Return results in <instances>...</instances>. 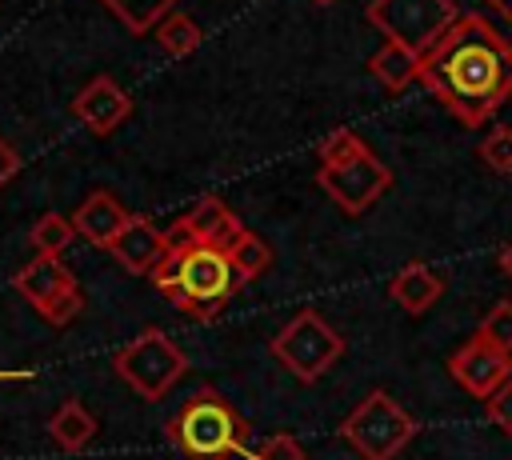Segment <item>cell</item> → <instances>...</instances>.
Here are the masks:
<instances>
[{"instance_id": "obj_4", "label": "cell", "mask_w": 512, "mask_h": 460, "mask_svg": "<svg viewBox=\"0 0 512 460\" xmlns=\"http://www.w3.org/2000/svg\"><path fill=\"white\" fill-rule=\"evenodd\" d=\"M164 432L188 460H228L232 452H244L248 420H240V412L216 388H200Z\"/></svg>"}, {"instance_id": "obj_18", "label": "cell", "mask_w": 512, "mask_h": 460, "mask_svg": "<svg viewBox=\"0 0 512 460\" xmlns=\"http://www.w3.org/2000/svg\"><path fill=\"white\" fill-rule=\"evenodd\" d=\"M132 36H144V32H152L168 12H176L180 8V0H100Z\"/></svg>"}, {"instance_id": "obj_28", "label": "cell", "mask_w": 512, "mask_h": 460, "mask_svg": "<svg viewBox=\"0 0 512 460\" xmlns=\"http://www.w3.org/2000/svg\"><path fill=\"white\" fill-rule=\"evenodd\" d=\"M500 268H504V272H508V280H512V240L500 248Z\"/></svg>"}, {"instance_id": "obj_14", "label": "cell", "mask_w": 512, "mask_h": 460, "mask_svg": "<svg viewBox=\"0 0 512 460\" xmlns=\"http://www.w3.org/2000/svg\"><path fill=\"white\" fill-rule=\"evenodd\" d=\"M132 220V212L108 192V188H92L80 208L72 212V224H76V236H84L88 244L96 248H112V240L124 232V224Z\"/></svg>"}, {"instance_id": "obj_29", "label": "cell", "mask_w": 512, "mask_h": 460, "mask_svg": "<svg viewBox=\"0 0 512 460\" xmlns=\"http://www.w3.org/2000/svg\"><path fill=\"white\" fill-rule=\"evenodd\" d=\"M312 4H320V8H328V4H336V0H312Z\"/></svg>"}, {"instance_id": "obj_17", "label": "cell", "mask_w": 512, "mask_h": 460, "mask_svg": "<svg viewBox=\"0 0 512 460\" xmlns=\"http://www.w3.org/2000/svg\"><path fill=\"white\" fill-rule=\"evenodd\" d=\"M96 416L72 396V400H64L56 412H52V420H48V436H52V444L56 448H64V452H80L92 436H96Z\"/></svg>"}, {"instance_id": "obj_27", "label": "cell", "mask_w": 512, "mask_h": 460, "mask_svg": "<svg viewBox=\"0 0 512 460\" xmlns=\"http://www.w3.org/2000/svg\"><path fill=\"white\" fill-rule=\"evenodd\" d=\"M484 4H488L500 20H508V24H512V0H484Z\"/></svg>"}, {"instance_id": "obj_20", "label": "cell", "mask_w": 512, "mask_h": 460, "mask_svg": "<svg viewBox=\"0 0 512 460\" xmlns=\"http://www.w3.org/2000/svg\"><path fill=\"white\" fill-rule=\"evenodd\" d=\"M32 248L40 252V256H60L72 240H76V224L68 220V216H60V212H48V216H40L36 224H32Z\"/></svg>"}, {"instance_id": "obj_7", "label": "cell", "mask_w": 512, "mask_h": 460, "mask_svg": "<svg viewBox=\"0 0 512 460\" xmlns=\"http://www.w3.org/2000/svg\"><path fill=\"white\" fill-rule=\"evenodd\" d=\"M348 352L344 336L312 308L296 312L276 336H272V356L304 384H316L340 356Z\"/></svg>"}, {"instance_id": "obj_11", "label": "cell", "mask_w": 512, "mask_h": 460, "mask_svg": "<svg viewBox=\"0 0 512 460\" xmlns=\"http://www.w3.org/2000/svg\"><path fill=\"white\" fill-rule=\"evenodd\" d=\"M76 120L92 132V136H112L128 116H132V96L112 80V76H92L76 100H72Z\"/></svg>"}, {"instance_id": "obj_25", "label": "cell", "mask_w": 512, "mask_h": 460, "mask_svg": "<svg viewBox=\"0 0 512 460\" xmlns=\"http://www.w3.org/2000/svg\"><path fill=\"white\" fill-rule=\"evenodd\" d=\"M484 412H488V424H496L504 436H512V380H504V384L484 400Z\"/></svg>"}, {"instance_id": "obj_8", "label": "cell", "mask_w": 512, "mask_h": 460, "mask_svg": "<svg viewBox=\"0 0 512 460\" xmlns=\"http://www.w3.org/2000/svg\"><path fill=\"white\" fill-rule=\"evenodd\" d=\"M456 20L460 8L452 0H368V24L412 52H428Z\"/></svg>"}, {"instance_id": "obj_10", "label": "cell", "mask_w": 512, "mask_h": 460, "mask_svg": "<svg viewBox=\"0 0 512 460\" xmlns=\"http://www.w3.org/2000/svg\"><path fill=\"white\" fill-rule=\"evenodd\" d=\"M448 372L464 392H472L476 400H488L504 380H512V352H504L492 340H484L480 332H472L448 356Z\"/></svg>"}, {"instance_id": "obj_1", "label": "cell", "mask_w": 512, "mask_h": 460, "mask_svg": "<svg viewBox=\"0 0 512 460\" xmlns=\"http://www.w3.org/2000/svg\"><path fill=\"white\" fill-rule=\"evenodd\" d=\"M420 84L464 128H480L512 100V40L488 16L460 12V20L420 52Z\"/></svg>"}, {"instance_id": "obj_19", "label": "cell", "mask_w": 512, "mask_h": 460, "mask_svg": "<svg viewBox=\"0 0 512 460\" xmlns=\"http://www.w3.org/2000/svg\"><path fill=\"white\" fill-rule=\"evenodd\" d=\"M152 32H156L160 48H164L168 56H176V60L192 56V52L200 48V40H204V36H200V24H196L188 12H180V8H176V12H168Z\"/></svg>"}, {"instance_id": "obj_23", "label": "cell", "mask_w": 512, "mask_h": 460, "mask_svg": "<svg viewBox=\"0 0 512 460\" xmlns=\"http://www.w3.org/2000/svg\"><path fill=\"white\" fill-rule=\"evenodd\" d=\"M484 340H492L496 348H504V352H512V300H500V304H492L488 312H484V320H480V328H476Z\"/></svg>"}, {"instance_id": "obj_3", "label": "cell", "mask_w": 512, "mask_h": 460, "mask_svg": "<svg viewBox=\"0 0 512 460\" xmlns=\"http://www.w3.org/2000/svg\"><path fill=\"white\" fill-rule=\"evenodd\" d=\"M316 184L324 188V196H328L340 212L360 216V212H368V208L392 188V168H388L352 128H336V132L324 136V144H320Z\"/></svg>"}, {"instance_id": "obj_24", "label": "cell", "mask_w": 512, "mask_h": 460, "mask_svg": "<svg viewBox=\"0 0 512 460\" xmlns=\"http://www.w3.org/2000/svg\"><path fill=\"white\" fill-rule=\"evenodd\" d=\"M252 460H308V456H304V448H300L296 436L276 432V436H268V440L252 452Z\"/></svg>"}, {"instance_id": "obj_6", "label": "cell", "mask_w": 512, "mask_h": 460, "mask_svg": "<svg viewBox=\"0 0 512 460\" xmlns=\"http://www.w3.org/2000/svg\"><path fill=\"white\" fill-rule=\"evenodd\" d=\"M116 376L140 396V400H164L176 380L188 372V356L176 348V340H168L160 328H144L140 336H132L116 356H112Z\"/></svg>"}, {"instance_id": "obj_5", "label": "cell", "mask_w": 512, "mask_h": 460, "mask_svg": "<svg viewBox=\"0 0 512 460\" xmlns=\"http://www.w3.org/2000/svg\"><path fill=\"white\" fill-rule=\"evenodd\" d=\"M416 420L408 408H400L384 388H372L340 424L344 440L356 448L360 460H396L412 436H416Z\"/></svg>"}, {"instance_id": "obj_9", "label": "cell", "mask_w": 512, "mask_h": 460, "mask_svg": "<svg viewBox=\"0 0 512 460\" xmlns=\"http://www.w3.org/2000/svg\"><path fill=\"white\" fill-rule=\"evenodd\" d=\"M16 292L52 324V328H64L80 316L84 308V292L72 276V268L60 260V256H32L16 276H12Z\"/></svg>"}, {"instance_id": "obj_16", "label": "cell", "mask_w": 512, "mask_h": 460, "mask_svg": "<svg viewBox=\"0 0 512 460\" xmlns=\"http://www.w3.org/2000/svg\"><path fill=\"white\" fill-rule=\"evenodd\" d=\"M368 72L388 88V92H404L408 84L420 80V52L396 44V40H384V48L372 52L368 60Z\"/></svg>"}, {"instance_id": "obj_15", "label": "cell", "mask_w": 512, "mask_h": 460, "mask_svg": "<svg viewBox=\"0 0 512 460\" xmlns=\"http://www.w3.org/2000/svg\"><path fill=\"white\" fill-rule=\"evenodd\" d=\"M388 296H392L408 316H424V312L444 296V276L432 272L424 260H408V264L392 276Z\"/></svg>"}, {"instance_id": "obj_21", "label": "cell", "mask_w": 512, "mask_h": 460, "mask_svg": "<svg viewBox=\"0 0 512 460\" xmlns=\"http://www.w3.org/2000/svg\"><path fill=\"white\" fill-rule=\"evenodd\" d=\"M232 264H236V276H240V284H252L256 276H264L268 268H272V248L256 236V232H248L236 248H232Z\"/></svg>"}, {"instance_id": "obj_12", "label": "cell", "mask_w": 512, "mask_h": 460, "mask_svg": "<svg viewBox=\"0 0 512 460\" xmlns=\"http://www.w3.org/2000/svg\"><path fill=\"white\" fill-rule=\"evenodd\" d=\"M168 232H160L148 216H132L128 224H124V232L112 240V260L124 268V272H132V276H152L160 264H164V256H168Z\"/></svg>"}, {"instance_id": "obj_13", "label": "cell", "mask_w": 512, "mask_h": 460, "mask_svg": "<svg viewBox=\"0 0 512 460\" xmlns=\"http://www.w3.org/2000/svg\"><path fill=\"white\" fill-rule=\"evenodd\" d=\"M172 232H184V236H196V240H208V244H220V248H236L248 228L240 224V216L220 200V196H200L180 220Z\"/></svg>"}, {"instance_id": "obj_22", "label": "cell", "mask_w": 512, "mask_h": 460, "mask_svg": "<svg viewBox=\"0 0 512 460\" xmlns=\"http://www.w3.org/2000/svg\"><path fill=\"white\" fill-rule=\"evenodd\" d=\"M480 160H484L492 172H512V128H508V124H496V128L480 140Z\"/></svg>"}, {"instance_id": "obj_26", "label": "cell", "mask_w": 512, "mask_h": 460, "mask_svg": "<svg viewBox=\"0 0 512 460\" xmlns=\"http://www.w3.org/2000/svg\"><path fill=\"white\" fill-rule=\"evenodd\" d=\"M16 168H20V156H16V148H8L4 136H0V188L16 176Z\"/></svg>"}, {"instance_id": "obj_2", "label": "cell", "mask_w": 512, "mask_h": 460, "mask_svg": "<svg viewBox=\"0 0 512 460\" xmlns=\"http://www.w3.org/2000/svg\"><path fill=\"white\" fill-rule=\"evenodd\" d=\"M168 256L164 264L152 272V284L160 288V296L188 312L192 320H216L224 312V304L236 296L240 276L232 264V252L184 232H168Z\"/></svg>"}]
</instances>
